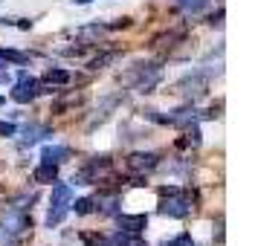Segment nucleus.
I'll use <instances>...</instances> for the list:
<instances>
[{
  "label": "nucleus",
  "mask_w": 258,
  "mask_h": 246,
  "mask_svg": "<svg viewBox=\"0 0 258 246\" xmlns=\"http://www.w3.org/2000/svg\"><path fill=\"white\" fill-rule=\"evenodd\" d=\"M177 145H180V148H188V145H200V130L198 128H191L186 133V139H177Z\"/></svg>",
  "instance_id": "a211bd4d"
},
{
  "label": "nucleus",
  "mask_w": 258,
  "mask_h": 246,
  "mask_svg": "<svg viewBox=\"0 0 258 246\" xmlns=\"http://www.w3.org/2000/svg\"><path fill=\"white\" fill-rule=\"evenodd\" d=\"M76 3H90V0H76Z\"/></svg>",
  "instance_id": "4be33fe9"
},
{
  "label": "nucleus",
  "mask_w": 258,
  "mask_h": 246,
  "mask_svg": "<svg viewBox=\"0 0 258 246\" xmlns=\"http://www.w3.org/2000/svg\"><path fill=\"white\" fill-rule=\"evenodd\" d=\"M206 87H209V72H195V75H188V78H183L177 84V93L188 96V99H198V96L206 93Z\"/></svg>",
  "instance_id": "423d86ee"
},
{
  "label": "nucleus",
  "mask_w": 258,
  "mask_h": 246,
  "mask_svg": "<svg viewBox=\"0 0 258 246\" xmlns=\"http://www.w3.org/2000/svg\"><path fill=\"white\" fill-rule=\"evenodd\" d=\"M44 133H47L44 128H26V136L21 139V145H24V148H26V145H35V142L41 139Z\"/></svg>",
  "instance_id": "f3484780"
},
{
  "label": "nucleus",
  "mask_w": 258,
  "mask_h": 246,
  "mask_svg": "<svg viewBox=\"0 0 258 246\" xmlns=\"http://www.w3.org/2000/svg\"><path fill=\"white\" fill-rule=\"evenodd\" d=\"M165 246H191V234H180V237H174L171 243H165Z\"/></svg>",
  "instance_id": "aec40b11"
},
{
  "label": "nucleus",
  "mask_w": 258,
  "mask_h": 246,
  "mask_svg": "<svg viewBox=\"0 0 258 246\" xmlns=\"http://www.w3.org/2000/svg\"><path fill=\"white\" fill-rule=\"evenodd\" d=\"M0 229L9 232V234H15V237H21L26 229H32V217H29V211L26 209L15 206V209H9L3 217H0Z\"/></svg>",
  "instance_id": "20e7f679"
},
{
  "label": "nucleus",
  "mask_w": 258,
  "mask_h": 246,
  "mask_svg": "<svg viewBox=\"0 0 258 246\" xmlns=\"http://www.w3.org/2000/svg\"><path fill=\"white\" fill-rule=\"evenodd\" d=\"M125 165H128V171H134V174H145V171H154L160 165V156L151 151H137L125 159Z\"/></svg>",
  "instance_id": "0eeeda50"
},
{
  "label": "nucleus",
  "mask_w": 258,
  "mask_h": 246,
  "mask_svg": "<svg viewBox=\"0 0 258 246\" xmlns=\"http://www.w3.org/2000/svg\"><path fill=\"white\" fill-rule=\"evenodd\" d=\"M107 246H145V240H142L140 234H131V232L119 229L113 237H107Z\"/></svg>",
  "instance_id": "1a4fd4ad"
},
{
  "label": "nucleus",
  "mask_w": 258,
  "mask_h": 246,
  "mask_svg": "<svg viewBox=\"0 0 258 246\" xmlns=\"http://www.w3.org/2000/svg\"><path fill=\"white\" fill-rule=\"evenodd\" d=\"M70 206L76 209V214H90V211H96V200L82 197V200H76V203H70Z\"/></svg>",
  "instance_id": "2eb2a0df"
},
{
  "label": "nucleus",
  "mask_w": 258,
  "mask_h": 246,
  "mask_svg": "<svg viewBox=\"0 0 258 246\" xmlns=\"http://www.w3.org/2000/svg\"><path fill=\"white\" fill-rule=\"evenodd\" d=\"M119 55H122V52H116V49H113V52H102V55H96V58L87 61V70H105L107 64L119 61Z\"/></svg>",
  "instance_id": "f8f14e48"
},
{
  "label": "nucleus",
  "mask_w": 258,
  "mask_h": 246,
  "mask_svg": "<svg viewBox=\"0 0 258 246\" xmlns=\"http://www.w3.org/2000/svg\"><path fill=\"white\" fill-rule=\"evenodd\" d=\"M0 58L3 61H12V64H26L29 55L26 52H15V49H0Z\"/></svg>",
  "instance_id": "dca6fc26"
},
{
  "label": "nucleus",
  "mask_w": 258,
  "mask_h": 246,
  "mask_svg": "<svg viewBox=\"0 0 258 246\" xmlns=\"http://www.w3.org/2000/svg\"><path fill=\"white\" fill-rule=\"evenodd\" d=\"M15 130L18 128H15L12 122H0V136H15Z\"/></svg>",
  "instance_id": "412c9836"
},
{
  "label": "nucleus",
  "mask_w": 258,
  "mask_h": 246,
  "mask_svg": "<svg viewBox=\"0 0 258 246\" xmlns=\"http://www.w3.org/2000/svg\"><path fill=\"white\" fill-rule=\"evenodd\" d=\"M160 211L168 214V217H186L191 211V194L183 191V188H163L160 191Z\"/></svg>",
  "instance_id": "f257e3e1"
},
{
  "label": "nucleus",
  "mask_w": 258,
  "mask_h": 246,
  "mask_svg": "<svg viewBox=\"0 0 258 246\" xmlns=\"http://www.w3.org/2000/svg\"><path fill=\"white\" fill-rule=\"evenodd\" d=\"M44 84H47V87L70 84V72H67V70H47V72H44Z\"/></svg>",
  "instance_id": "ddd939ff"
},
{
  "label": "nucleus",
  "mask_w": 258,
  "mask_h": 246,
  "mask_svg": "<svg viewBox=\"0 0 258 246\" xmlns=\"http://www.w3.org/2000/svg\"><path fill=\"white\" fill-rule=\"evenodd\" d=\"M38 93H41V90H38V81L29 75V72H21V75H18V84L12 87L9 96H12L18 105H26V102H32Z\"/></svg>",
  "instance_id": "39448f33"
},
{
  "label": "nucleus",
  "mask_w": 258,
  "mask_h": 246,
  "mask_svg": "<svg viewBox=\"0 0 258 246\" xmlns=\"http://www.w3.org/2000/svg\"><path fill=\"white\" fill-rule=\"evenodd\" d=\"M32 177H35V183H55V177H58V165L55 162H41Z\"/></svg>",
  "instance_id": "9d476101"
},
{
  "label": "nucleus",
  "mask_w": 258,
  "mask_h": 246,
  "mask_svg": "<svg viewBox=\"0 0 258 246\" xmlns=\"http://www.w3.org/2000/svg\"><path fill=\"white\" fill-rule=\"evenodd\" d=\"M177 3H180V6H183L186 12H198V9H203V6H206L209 0H177Z\"/></svg>",
  "instance_id": "6ab92c4d"
},
{
  "label": "nucleus",
  "mask_w": 258,
  "mask_h": 246,
  "mask_svg": "<svg viewBox=\"0 0 258 246\" xmlns=\"http://www.w3.org/2000/svg\"><path fill=\"white\" fill-rule=\"evenodd\" d=\"M186 38V29H174V32H165L154 41V47H174V41H183Z\"/></svg>",
  "instance_id": "4468645a"
},
{
  "label": "nucleus",
  "mask_w": 258,
  "mask_h": 246,
  "mask_svg": "<svg viewBox=\"0 0 258 246\" xmlns=\"http://www.w3.org/2000/svg\"><path fill=\"white\" fill-rule=\"evenodd\" d=\"M70 203H73V191H70V186L58 183V186L52 188V197H49L47 226H58V223L64 220V214L70 211Z\"/></svg>",
  "instance_id": "7ed1b4c3"
},
{
  "label": "nucleus",
  "mask_w": 258,
  "mask_h": 246,
  "mask_svg": "<svg viewBox=\"0 0 258 246\" xmlns=\"http://www.w3.org/2000/svg\"><path fill=\"white\" fill-rule=\"evenodd\" d=\"M160 78H163V70H160L157 64H137L131 72L122 75V81H125V84L137 87V90H145V93H148Z\"/></svg>",
  "instance_id": "f03ea898"
},
{
  "label": "nucleus",
  "mask_w": 258,
  "mask_h": 246,
  "mask_svg": "<svg viewBox=\"0 0 258 246\" xmlns=\"http://www.w3.org/2000/svg\"><path fill=\"white\" fill-rule=\"evenodd\" d=\"M0 105H3V96H0Z\"/></svg>",
  "instance_id": "b1692460"
},
{
  "label": "nucleus",
  "mask_w": 258,
  "mask_h": 246,
  "mask_svg": "<svg viewBox=\"0 0 258 246\" xmlns=\"http://www.w3.org/2000/svg\"><path fill=\"white\" fill-rule=\"evenodd\" d=\"M116 223H119V229H122V232L140 234L142 229L148 226V217H145V214H119Z\"/></svg>",
  "instance_id": "6e6552de"
},
{
  "label": "nucleus",
  "mask_w": 258,
  "mask_h": 246,
  "mask_svg": "<svg viewBox=\"0 0 258 246\" xmlns=\"http://www.w3.org/2000/svg\"><path fill=\"white\" fill-rule=\"evenodd\" d=\"M67 156H70V151H67V148H61V145H47V148L41 151V159H44V162H55V165L64 162Z\"/></svg>",
  "instance_id": "9b49d317"
},
{
  "label": "nucleus",
  "mask_w": 258,
  "mask_h": 246,
  "mask_svg": "<svg viewBox=\"0 0 258 246\" xmlns=\"http://www.w3.org/2000/svg\"><path fill=\"white\" fill-rule=\"evenodd\" d=\"M0 78H6V72H0Z\"/></svg>",
  "instance_id": "5701e85b"
}]
</instances>
